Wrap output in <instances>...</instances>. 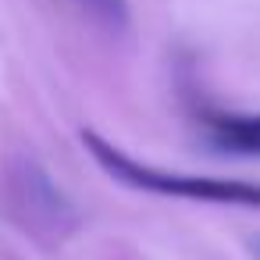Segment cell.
<instances>
[{
    "instance_id": "obj_1",
    "label": "cell",
    "mask_w": 260,
    "mask_h": 260,
    "mask_svg": "<svg viewBox=\"0 0 260 260\" xmlns=\"http://www.w3.org/2000/svg\"><path fill=\"white\" fill-rule=\"evenodd\" d=\"M82 146L93 153V160L121 185L153 192V196H178V200H200V203H221V207H256L260 210V185L242 178H214V175H182L164 171L153 164H143L128 157L121 146L104 139L93 128H82Z\"/></svg>"
},
{
    "instance_id": "obj_2",
    "label": "cell",
    "mask_w": 260,
    "mask_h": 260,
    "mask_svg": "<svg viewBox=\"0 0 260 260\" xmlns=\"http://www.w3.org/2000/svg\"><path fill=\"white\" fill-rule=\"evenodd\" d=\"M203 132H207L210 146H217L224 153L260 157V114L210 111V114H203Z\"/></svg>"
},
{
    "instance_id": "obj_3",
    "label": "cell",
    "mask_w": 260,
    "mask_h": 260,
    "mask_svg": "<svg viewBox=\"0 0 260 260\" xmlns=\"http://www.w3.org/2000/svg\"><path fill=\"white\" fill-rule=\"evenodd\" d=\"M72 4L100 29L125 32L128 29V0H72Z\"/></svg>"
}]
</instances>
